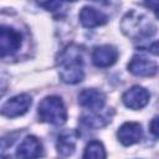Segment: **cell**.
Returning a JSON list of instances; mask_svg holds the SVG:
<instances>
[{
    "label": "cell",
    "instance_id": "obj_1",
    "mask_svg": "<svg viewBox=\"0 0 159 159\" xmlns=\"http://www.w3.org/2000/svg\"><path fill=\"white\" fill-rule=\"evenodd\" d=\"M57 65L60 67V78L68 84H76L83 81V55L77 45H68L58 56Z\"/></svg>",
    "mask_w": 159,
    "mask_h": 159
},
{
    "label": "cell",
    "instance_id": "obj_2",
    "mask_svg": "<svg viewBox=\"0 0 159 159\" xmlns=\"http://www.w3.org/2000/svg\"><path fill=\"white\" fill-rule=\"evenodd\" d=\"M37 113L42 122L53 125H62L67 119V111L63 101L57 96L45 97L39 103Z\"/></svg>",
    "mask_w": 159,
    "mask_h": 159
},
{
    "label": "cell",
    "instance_id": "obj_3",
    "mask_svg": "<svg viewBox=\"0 0 159 159\" xmlns=\"http://www.w3.org/2000/svg\"><path fill=\"white\" fill-rule=\"evenodd\" d=\"M123 32L132 39H145L155 34V26L142 14L135 11L128 12L120 24Z\"/></svg>",
    "mask_w": 159,
    "mask_h": 159
},
{
    "label": "cell",
    "instance_id": "obj_4",
    "mask_svg": "<svg viewBox=\"0 0 159 159\" xmlns=\"http://www.w3.org/2000/svg\"><path fill=\"white\" fill-rule=\"evenodd\" d=\"M22 43V36L21 34L10 27L2 25L0 29V50H1V57L5 58L6 56H11L19 51Z\"/></svg>",
    "mask_w": 159,
    "mask_h": 159
},
{
    "label": "cell",
    "instance_id": "obj_5",
    "mask_svg": "<svg viewBox=\"0 0 159 159\" xmlns=\"http://www.w3.org/2000/svg\"><path fill=\"white\" fill-rule=\"evenodd\" d=\"M31 103H32L31 96H29L27 93H21L7 99L1 107V113L9 118L19 117L27 112Z\"/></svg>",
    "mask_w": 159,
    "mask_h": 159
},
{
    "label": "cell",
    "instance_id": "obj_6",
    "mask_svg": "<svg viewBox=\"0 0 159 159\" xmlns=\"http://www.w3.org/2000/svg\"><path fill=\"white\" fill-rule=\"evenodd\" d=\"M78 103L91 112H98L104 107L106 94L97 88H86L78 93Z\"/></svg>",
    "mask_w": 159,
    "mask_h": 159
},
{
    "label": "cell",
    "instance_id": "obj_7",
    "mask_svg": "<svg viewBox=\"0 0 159 159\" xmlns=\"http://www.w3.org/2000/svg\"><path fill=\"white\" fill-rule=\"evenodd\" d=\"M149 98H150L149 92L140 86H133L132 88L125 91L122 96V101L124 106L134 111L142 109L143 107H145L149 102Z\"/></svg>",
    "mask_w": 159,
    "mask_h": 159
},
{
    "label": "cell",
    "instance_id": "obj_8",
    "mask_svg": "<svg viewBox=\"0 0 159 159\" xmlns=\"http://www.w3.org/2000/svg\"><path fill=\"white\" fill-rule=\"evenodd\" d=\"M128 71L134 76L149 77L154 76L158 71V66L153 60H149L144 56L135 55L128 63Z\"/></svg>",
    "mask_w": 159,
    "mask_h": 159
},
{
    "label": "cell",
    "instance_id": "obj_9",
    "mask_svg": "<svg viewBox=\"0 0 159 159\" xmlns=\"http://www.w3.org/2000/svg\"><path fill=\"white\" fill-rule=\"evenodd\" d=\"M118 58V51L112 45L97 46L92 52V62L97 67H109Z\"/></svg>",
    "mask_w": 159,
    "mask_h": 159
},
{
    "label": "cell",
    "instance_id": "obj_10",
    "mask_svg": "<svg viewBox=\"0 0 159 159\" xmlns=\"http://www.w3.org/2000/svg\"><path fill=\"white\" fill-rule=\"evenodd\" d=\"M42 155V144L35 135H27L16 150L17 159H37Z\"/></svg>",
    "mask_w": 159,
    "mask_h": 159
},
{
    "label": "cell",
    "instance_id": "obj_11",
    "mask_svg": "<svg viewBox=\"0 0 159 159\" xmlns=\"http://www.w3.org/2000/svg\"><path fill=\"white\" fill-rule=\"evenodd\" d=\"M117 137L123 145L135 144L143 137L142 125L137 122H125L119 127L117 132Z\"/></svg>",
    "mask_w": 159,
    "mask_h": 159
},
{
    "label": "cell",
    "instance_id": "obj_12",
    "mask_svg": "<svg viewBox=\"0 0 159 159\" xmlns=\"http://www.w3.org/2000/svg\"><path fill=\"white\" fill-rule=\"evenodd\" d=\"M78 138V132L76 129H66L62 130L56 142L57 153L62 157H68L73 154L76 149V143Z\"/></svg>",
    "mask_w": 159,
    "mask_h": 159
},
{
    "label": "cell",
    "instance_id": "obj_13",
    "mask_svg": "<svg viewBox=\"0 0 159 159\" xmlns=\"http://www.w3.org/2000/svg\"><path fill=\"white\" fill-rule=\"evenodd\" d=\"M107 20L108 17L104 12L92 6H83L82 10L80 11V21L82 26L87 29H93V27L104 25Z\"/></svg>",
    "mask_w": 159,
    "mask_h": 159
},
{
    "label": "cell",
    "instance_id": "obj_14",
    "mask_svg": "<svg viewBox=\"0 0 159 159\" xmlns=\"http://www.w3.org/2000/svg\"><path fill=\"white\" fill-rule=\"evenodd\" d=\"M112 117H113L112 109H108L104 112L98 111V112H91L89 114H83L81 117V122L88 128L98 129V128L106 127L112 120Z\"/></svg>",
    "mask_w": 159,
    "mask_h": 159
},
{
    "label": "cell",
    "instance_id": "obj_15",
    "mask_svg": "<svg viewBox=\"0 0 159 159\" xmlns=\"http://www.w3.org/2000/svg\"><path fill=\"white\" fill-rule=\"evenodd\" d=\"M106 149L99 140H92L86 145L82 159H106Z\"/></svg>",
    "mask_w": 159,
    "mask_h": 159
},
{
    "label": "cell",
    "instance_id": "obj_16",
    "mask_svg": "<svg viewBox=\"0 0 159 159\" xmlns=\"http://www.w3.org/2000/svg\"><path fill=\"white\" fill-rule=\"evenodd\" d=\"M39 5L45 7L48 11H57L63 5V2H60V1H47V2H39Z\"/></svg>",
    "mask_w": 159,
    "mask_h": 159
},
{
    "label": "cell",
    "instance_id": "obj_17",
    "mask_svg": "<svg viewBox=\"0 0 159 159\" xmlns=\"http://www.w3.org/2000/svg\"><path fill=\"white\" fill-rule=\"evenodd\" d=\"M149 129L152 132V134H154L155 137H159V116L154 117L149 124Z\"/></svg>",
    "mask_w": 159,
    "mask_h": 159
},
{
    "label": "cell",
    "instance_id": "obj_18",
    "mask_svg": "<svg viewBox=\"0 0 159 159\" xmlns=\"http://www.w3.org/2000/svg\"><path fill=\"white\" fill-rule=\"evenodd\" d=\"M149 52H152L153 55H155V56H159V41H155V42H153L150 46H149Z\"/></svg>",
    "mask_w": 159,
    "mask_h": 159
},
{
    "label": "cell",
    "instance_id": "obj_19",
    "mask_svg": "<svg viewBox=\"0 0 159 159\" xmlns=\"http://www.w3.org/2000/svg\"><path fill=\"white\" fill-rule=\"evenodd\" d=\"M148 6H150L154 11H155V15H157V17L159 19V1H157V2H148L147 4Z\"/></svg>",
    "mask_w": 159,
    "mask_h": 159
}]
</instances>
